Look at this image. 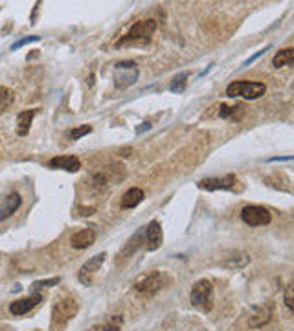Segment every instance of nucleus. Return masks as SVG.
<instances>
[{
	"mask_svg": "<svg viewBox=\"0 0 294 331\" xmlns=\"http://www.w3.org/2000/svg\"><path fill=\"white\" fill-rule=\"evenodd\" d=\"M79 304L75 298H63L52 309V329L59 331L77 315Z\"/></svg>",
	"mask_w": 294,
	"mask_h": 331,
	"instance_id": "1",
	"label": "nucleus"
},
{
	"mask_svg": "<svg viewBox=\"0 0 294 331\" xmlns=\"http://www.w3.org/2000/svg\"><path fill=\"white\" fill-rule=\"evenodd\" d=\"M267 90L265 83L258 81H233L226 87V96L230 98H245V100H258Z\"/></svg>",
	"mask_w": 294,
	"mask_h": 331,
	"instance_id": "2",
	"label": "nucleus"
},
{
	"mask_svg": "<svg viewBox=\"0 0 294 331\" xmlns=\"http://www.w3.org/2000/svg\"><path fill=\"white\" fill-rule=\"evenodd\" d=\"M191 304L202 311H210L213 307V287L208 280H199L191 289Z\"/></svg>",
	"mask_w": 294,
	"mask_h": 331,
	"instance_id": "3",
	"label": "nucleus"
},
{
	"mask_svg": "<svg viewBox=\"0 0 294 331\" xmlns=\"http://www.w3.org/2000/svg\"><path fill=\"white\" fill-rule=\"evenodd\" d=\"M156 31V22L153 18H145V21H138L132 24V28L127 31V35L122 41H118V46H123L127 43H134V41H149V37Z\"/></svg>",
	"mask_w": 294,
	"mask_h": 331,
	"instance_id": "4",
	"label": "nucleus"
},
{
	"mask_svg": "<svg viewBox=\"0 0 294 331\" xmlns=\"http://www.w3.org/2000/svg\"><path fill=\"white\" fill-rule=\"evenodd\" d=\"M140 238L142 245L147 250H156L162 245V226H160V223L158 221H151L147 226L140 228Z\"/></svg>",
	"mask_w": 294,
	"mask_h": 331,
	"instance_id": "5",
	"label": "nucleus"
},
{
	"mask_svg": "<svg viewBox=\"0 0 294 331\" xmlns=\"http://www.w3.org/2000/svg\"><path fill=\"white\" fill-rule=\"evenodd\" d=\"M241 219L250 226H263L270 223V212L263 206L250 204V206H245L241 210Z\"/></svg>",
	"mask_w": 294,
	"mask_h": 331,
	"instance_id": "6",
	"label": "nucleus"
},
{
	"mask_svg": "<svg viewBox=\"0 0 294 331\" xmlns=\"http://www.w3.org/2000/svg\"><path fill=\"white\" fill-rule=\"evenodd\" d=\"M134 289H136V293H140V295L153 296L154 293H158L162 289V276H160V272H156V270H153V272H149V274H144V276H140V278L136 280Z\"/></svg>",
	"mask_w": 294,
	"mask_h": 331,
	"instance_id": "7",
	"label": "nucleus"
},
{
	"mask_svg": "<svg viewBox=\"0 0 294 331\" xmlns=\"http://www.w3.org/2000/svg\"><path fill=\"white\" fill-rule=\"evenodd\" d=\"M105 258H107L105 252H101V254H96L94 258H90V260H88L81 269H79V274H77L79 282L83 283V285H90V283H92L94 274L100 270L101 265L105 263Z\"/></svg>",
	"mask_w": 294,
	"mask_h": 331,
	"instance_id": "8",
	"label": "nucleus"
},
{
	"mask_svg": "<svg viewBox=\"0 0 294 331\" xmlns=\"http://www.w3.org/2000/svg\"><path fill=\"white\" fill-rule=\"evenodd\" d=\"M41 300H43V296H41L39 293L28 296V298H21V300H15V302H11V304H9V313L13 315V317H22V315L30 313L33 307H37Z\"/></svg>",
	"mask_w": 294,
	"mask_h": 331,
	"instance_id": "9",
	"label": "nucleus"
},
{
	"mask_svg": "<svg viewBox=\"0 0 294 331\" xmlns=\"http://www.w3.org/2000/svg\"><path fill=\"white\" fill-rule=\"evenodd\" d=\"M22 204V197L17 191H11V193L6 195L2 201H0V221H6L17 212Z\"/></svg>",
	"mask_w": 294,
	"mask_h": 331,
	"instance_id": "10",
	"label": "nucleus"
},
{
	"mask_svg": "<svg viewBox=\"0 0 294 331\" xmlns=\"http://www.w3.org/2000/svg\"><path fill=\"white\" fill-rule=\"evenodd\" d=\"M50 168H57V169H65V171L75 173L81 169V162H79L77 157L74 154H61V157H53L48 162Z\"/></svg>",
	"mask_w": 294,
	"mask_h": 331,
	"instance_id": "11",
	"label": "nucleus"
},
{
	"mask_svg": "<svg viewBox=\"0 0 294 331\" xmlns=\"http://www.w3.org/2000/svg\"><path fill=\"white\" fill-rule=\"evenodd\" d=\"M237 179L236 175H226L223 179H204V181L199 182V188L202 190H232L236 186Z\"/></svg>",
	"mask_w": 294,
	"mask_h": 331,
	"instance_id": "12",
	"label": "nucleus"
},
{
	"mask_svg": "<svg viewBox=\"0 0 294 331\" xmlns=\"http://www.w3.org/2000/svg\"><path fill=\"white\" fill-rule=\"evenodd\" d=\"M96 238H97V234L94 228L79 230V232H75V234L72 236V247L77 248V250H83V248H88L90 245H94Z\"/></svg>",
	"mask_w": 294,
	"mask_h": 331,
	"instance_id": "13",
	"label": "nucleus"
},
{
	"mask_svg": "<svg viewBox=\"0 0 294 331\" xmlns=\"http://www.w3.org/2000/svg\"><path fill=\"white\" fill-rule=\"evenodd\" d=\"M142 201H144V191H142L140 188H131V190H127L123 193L120 206H122L123 210H131V208H136Z\"/></svg>",
	"mask_w": 294,
	"mask_h": 331,
	"instance_id": "14",
	"label": "nucleus"
},
{
	"mask_svg": "<svg viewBox=\"0 0 294 331\" xmlns=\"http://www.w3.org/2000/svg\"><path fill=\"white\" fill-rule=\"evenodd\" d=\"M33 116H35V110H22V112H18V116H17L18 137H26L28 132H30V125H31Z\"/></svg>",
	"mask_w": 294,
	"mask_h": 331,
	"instance_id": "15",
	"label": "nucleus"
},
{
	"mask_svg": "<svg viewBox=\"0 0 294 331\" xmlns=\"http://www.w3.org/2000/svg\"><path fill=\"white\" fill-rule=\"evenodd\" d=\"M138 80V68H132L129 70L127 74H122V72L116 70V75H114V81H116V87L118 88H127L131 85H134Z\"/></svg>",
	"mask_w": 294,
	"mask_h": 331,
	"instance_id": "16",
	"label": "nucleus"
},
{
	"mask_svg": "<svg viewBox=\"0 0 294 331\" xmlns=\"http://www.w3.org/2000/svg\"><path fill=\"white\" fill-rule=\"evenodd\" d=\"M245 112V105H221L219 107V116L226 120H239Z\"/></svg>",
	"mask_w": 294,
	"mask_h": 331,
	"instance_id": "17",
	"label": "nucleus"
},
{
	"mask_svg": "<svg viewBox=\"0 0 294 331\" xmlns=\"http://www.w3.org/2000/svg\"><path fill=\"white\" fill-rule=\"evenodd\" d=\"M272 65L276 68H281V66H289L294 65V48H285V50H280V52L274 55L272 59Z\"/></svg>",
	"mask_w": 294,
	"mask_h": 331,
	"instance_id": "18",
	"label": "nucleus"
},
{
	"mask_svg": "<svg viewBox=\"0 0 294 331\" xmlns=\"http://www.w3.org/2000/svg\"><path fill=\"white\" fill-rule=\"evenodd\" d=\"M13 100H15V94L9 88L0 87V112H4L6 109H9L11 103H13Z\"/></svg>",
	"mask_w": 294,
	"mask_h": 331,
	"instance_id": "19",
	"label": "nucleus"
},
{
	"mask_svg": "<svg viewBox=\"0 0 294 331\" xmlns=\"http://www.w3.org/2000/svg\"><path fill=\"white\" fill-rule=\"evenodd\" d=\"M88 132H92V125H79V127L66 132V137L70 138V140H79V138H83Z\"/></svg>",
	"mask_w": 294,
	"mask_h": 331,
	"instance_id": "20",
	"label": "nucleus"
},
{
	"mask_svg": "<svg viewBox=\"0 0 294 331\" xmlns=\"http://www.w3.org/2000/svg\"><path fill=\"white\" fill-rule=\"evenodd\" d=\"M189 77V74L188 72H182L180 75H177L175 80H173V83H171V92H182L186 88V80Z\"/></svg>",
	"mask_w": 294,
	"mask_h": 331,
	"instance_id": "21",
	"label": "nucleus"
},
{
	"mask_svg": "<svg viewBox=\"0 0 294 331\" xmlns=\"http://www.w3.org/2000/svg\"><path fill=\"white\" fill-rule=\"evenodd\" d=\"M283 302H285V305L289 307L290 313L294 315V282L287 285L285 295H283Z\"/></svg>",
	"mask_w": 294,
	"mask_h": 331,
	"instance_id": "22",
	"label": "nucleus"
},
{
	"mask_svg": "<svg viewBox=\"0 0 294 331\" xmlns=\"http://www.w3.org/2000/svg\"><path fill=\"white\" fill-rule=\"evenodd\" d=\"M37 41H41V37L39 35H30V37H24V39H21V41H17V43H13L11 44V50H18V48H22V46H26V44H30V43H37Z\"/></svg>",
	"mask_w": 294,
	"mask_h": 331,
	"instance_id": "23",
	"label": "nucleus"
},
{
	"mask_svg": "<svg viewBox=\"0 0 294 331\" xmlns=\"http://www.w3.org/2000/svg\"><path fill=\"white\" fill-rule=\"evenodd\" d=\"M61 282V278H52V280H39V282L33 283V289H43V287H52V285H57Z\"/></svg>",
	"mask_w": 294,
	"mask_h": 331,
	"instance_id": "24",
	"label": "nucleus"
},
{
	"mask_svg": "<svg viewBox=\"0 0 294 331\" xmlns=\"http://www.w3.org/2000/svg\"><path fill=\"white\" fill-rule=\"evenodd\" d=\"M92 331H120V326H116L114 322H109V324H103V326L94 327Z\"/></svg>",
	"mask_w": 294,
	"mask_h": 331,
	"instance_id": "25",
	"label": "nucleus"
},
{
	"mask_svg": "<svg viewBox=\"0 0 294 331\" xmlns=\"http://www.w3.org/2000/svg\"><path fill=\"white\" fill-rule=\"evenodd\" d=\"M268 48H270V46H267V48H265V50H259V52H256V53H254V55H252V57H250V59H246V61H245V63H243V66H248V65H252V63H254V61H256V59H258V57H261V55H263V53H265V52H267V50H268Z\"/></svg>",
	"mask_w": 294,
	"mask_h": 331,
	"instance_id": "26",
	"label": "nucleus"
},
{
	"mask_svg": "<svg viewBox=\"0 0 294 331\" xmlns=\"http://www.w3.org/2000/svg\"><path fill=\"white\" fill-rule=\"evenodd\" d=\"M116 68H136V63L134 61H120V63H116Z\"/></svg>",
	"mask_w": 294,
	"mask_h": 331,
	"instance_id": "27",
	"label": "nucleus"
},
{
	"mask_svg": "<svg viewBox=\"0 0 294 331\" xmlns=\"http://www.w3.org/2000/svg\"><path fill=\"white\" fill-rule=\"evenodd\" d=\"M280 160H294V157H274L270 159V162H280Z\"/></svg>",
	"mask_w": 294,
	"mask_h": 331,
	"instance_id": "28",
	"label": "nucleus"
},
{
	"mask_svg": "<svg viewBox=\"0 0 294 331\" xmlns=\"http://www.w3.org/2000/svg\"><path fill=\"white\" fill-rule=\"evenodd\" d=\"M149 127H151L149 124H142V127H138L136 131H138V132H142V131H145V129H149Z\"/></svg>",
	"mask_w": 294,
	"mask_h": 331,
	"instance_id": "29",
	"label": "nucleus"
}]
</instances>
